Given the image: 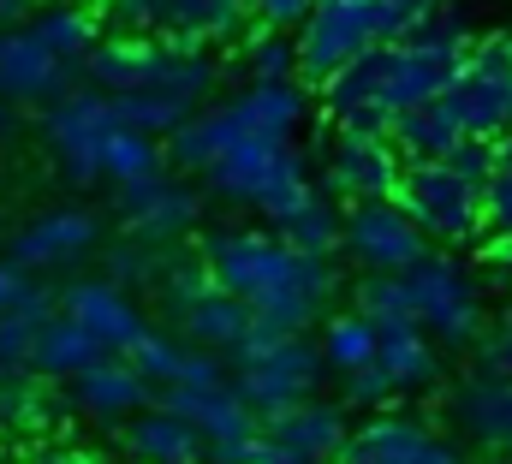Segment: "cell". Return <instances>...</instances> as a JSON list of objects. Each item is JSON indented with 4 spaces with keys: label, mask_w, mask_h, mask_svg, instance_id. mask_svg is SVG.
Returning <instances> with one entry per match:
<instances>
[{
    "label": "cell",
    "mask_w": 512,
    "mask_h": 464,
    "mask_svg": "<svg viewBox=\"0 0 512 464\" xmlns=\"http://www.w3.org/2000/svg\"><path fill=\"white\" fill-rule=\"evenodd\" d=\"M215 280V292L239 298L251 310V322L274 328V334H310L322 316H328V298L340 286L334 262L322 256H298L286 250L274 232L256 227H221L203 238V256H197Z\"/></svg>",
    "instance_id": "cell-1"
},
{
    "label": "cell",
    "mask_w": 512,
    "mask_h": 464,
    "mask_svg": "<svg viewBox=\"0 0 512 464\" xmlns=\"http://www.w3.org/2000/svg\"><path fill=\"white\" fill-rule=\"evenodd\" d=\"M459 66H465L459 48H429V42L405 36V42L370 48L346 72H334L322 84V102H328L334 131H346V137H387V125L399 114L447 96V84L459 78Z\"/></svg>",
    "instance_id": "cell-2"
},
{
    "label": "cell",
    "mask_w": 512,
    "mask_h": 464,
    "mask_svg": "<svg viewBox=\"0 0 512 464\" xmlns=\"http://www.w3.org/2000/svg\"><path fill=\"white\" fill-rule=\"evenodd\" d=\"M84 78L96 96H143V90H173L203 108L215 90V60L209 48H185L173 36H102L96 54L84 60Z\"/></svg>",
    "instance_id": "cell-3"
},
{
    "label": "cell",
    "mask_w": 512,
    "mask_h": 464,
    "mask_svg": "<svg viewBox=\"0 0 512 464\" xmlns=\"http://www.w3.org/2000/svg\"><path fill=\"white\" fill-rule=\"evenodd\" d=\"M203 185H209L215 197L239 203V209H256V215L268 221V232L280 227L292 209H304V197L316 191L292 143H239V149H227V155L203 173Z\"/></svg>",
    "instance_id": "cell-4"
},
{
    "label": "cell",
    "mask_w": 512,
    "mask_h": 464,
    "mask_svg": "<svg viewBox=\"0 0 512 464\" xmlns=\"http://www.w3.org/2000/svg\"><path fill=\"white\" fill-rule=\"evenodd\" d=\"M459 131L477 137V143H507L512 137V36L495 30V36H471L465 48V66L459 78L447 84L441 96Z\"/></svg>",
    "instance_id": "cell-5"
},
{
    "label": "cell",
    "mask_w": 512,
    "mask_h": 464,
    "mask_svg": "<svg viewBox=\"0 0 512 464\" xmlns=\"http://www.w3.org/2000/svg\"><path fill=\"white\" fill-rule=\"evenodd\" d=\"M405 292H411L417 334L429 346H477V334H483V286L471 280V268L459 256L429 250L405 274Z\"/></svg>",
    "instance_id": "cell-6"
},
{
    "label": "cell",
    "mask_w": 512,
    "mask_h": 464,
    "mask_svg": "<svg viewBox=\"0 0 512 464\" xmlns=\"http://www.w3.org/2000/svg\"><path fill=\"white\" fill-rule=\"evenodd\" d=\"M322 351L310 346V334H274L268 346L245 357L227 381H233V393H239V405L256 417V429L262 423H274V417H286L292 405H304L316 387H322Z\"/></svg>",
    "instance_id": "cell-7"
},
{
    "label": "cell",
    "mask_w": 512,
    "mask_h": 464,
    "mask_svg": "<svg viewBox=\"0 0 512 464\" xmlns=\"http://www.w3.org/2000/svg\"><path fill=\"white\" fill-rule=\"evenodd\" d=\"M393 203L405 209L411 227L429 238V250H435V244H471V238L483 232V191L465 185V179H459L453 167H441V161H411V167L399 173Z\"/></svg>",
    "instance_id": "cell-8"
},
{
    "label": "cell",
    "mask_w": 512,
    "mask_h": 464,
    "mask_svg": "<svg viewBox=\"0 0 512 464\" xmlns=\"http://www.w3.org/2000/svg\"><path fill=\"white\" fill-rule=\"evenodd\" d=\"M120 131V119H114V102L108 96H96L90 84L78 90H66V96H54L48 108H42V143H48V155H54V167H60V179L66 185H102V143Z\"/></svg>",
    "instance_id": "cell-9"
},
{
    "label": "cell",
    "mask_w": 512,
    "mask_h": 464,
    "mask_svg": "<svg viewBox=\"0 0 512 464\" xmlns=\"http://www.w3.org/2000/svg\"><path fill=\"white\" fill-rule=\"evenodd\" d=\"M292 48H298V72H304L310 84H328V78L346 72L352 60H364L370 48H382L370 0H316L310 18H304L298 36H292Z\"/></svg>",
    "instance_id": "cell-10"
},
{
    "label": "cell",
    "mask_w": 512,
    "mask_h": 464,
    "mask_svg": "<svg viewBox=\"0 0 512 464\" xmlns=\"http://www.w3.org/2000/svg\"><path fill=\"white\" fill-rule=\"evenodd\" d=\"M120 221H126V232L137 244L167 250V244H179L185 232L203 221V191L161 167V173H149V179L120 185Z\"/></svg>",
    "instance_id": "cell-11"
},
{
    "label": "cell",
    "mask_w": 512,
    "mask_h": 464,
    "mask_svg": "<svg viewBox=\"0 0 512 464\" xmlns=\"http://www.w3.org/2000/svg\"><path fill=\"white\" fill-rule=\"evenodd\" d=\"M54 316H66L102 357H126L143 340V328H149L143 310H137V298L120 292V286H108L102 274L96 280H72L66 292H54Z\"/></svg>",
    "instance_id": "cell-12"
},
{
    "label": "cell",
    "mask_w": 512,
    "mask_h": 464,
    "mask_svg": "<svg viewBox=\"0 0 512 464\" xmlns=\"http://www.w3.org/2000/svg\"><path fill=\"white\" fill-rule=\"evenodd\" d=\"M340 250H352L364 274H411L429 256V238L405 221L399 203H358L340 227Z\"/></svg>",
    "instance_id": "cell-13"
},
{
    "label": "cell",
    "mask_w": 512,
    "mask_h": 464,
    "mask_svg": "<svg viewBox=\"0 0 512 464\" xmlns=\"http://www.w3.org/2000/svg\"><path fill=\"white\" fill-rule=\"evenodd\" d=\"M334 464H465V453L447 435H435L429 423H417V417L376 411L364 429L346 435Z\"/></svg>",
    "instance_id": "cell-14"
},
{
    "label": "cell",
    "mask_w": 512,
    "mask_h": 464,
    "mask_svg": "<svg viewBox=\"0 0 512 464\" xmlns=\"http://www.w3.org/2000/svg\"><path fill=\"white\" fill-rule=\"evenodd\" d=\"M399 173H405V161L393 155V143L387 137H346V131H334V149H328V197L334 203H393V191H399Z\"/></svg>",
    "instance_id": "cell-15"
},
{
    "label": "cell",
    "mask_w": 512,
    "mask_h": 464,
    "mask_svg": "<svg viewBox=\"0 0 512 464\" xmlns=\"http://www.w3.org/2000/svg\"><path fill=\"white\" fill-rule=\"evenodd\" d=\"M96 250V215L90 209H48L36 215L30 227L12 232L6 244V268H18L24 280L30 274H54V268H72Z\"/></svg>",
    "instance_id": "cell-16"
},
{
    "label": "cell",
    "mask_w": 512,
    "mask_h": 464,
    "mask_svg": "<svg viewBox=\"0 0 512 464\" xmlns=\"http://www.w3.org/2000/svg\"><path fill=\"white\" fill-rule=\"evenodd\" d=\"M72 90V66H60L36 36H30V24H18V30H0V102L6 108H30V102H54V96H66Z\"/></svg>",
    "instance_id": "cell-17"
},
{
    "label": "cell",
    "mask_w": 512,
    "mask_h": 464,
    "mask_svg": "<svg viewBox=\"0 0 512 464\" xmlns=\"http://www.w3.org/2000/svg\"><path fill=\"white\" fill-rule=\"evenodd\" d=\"M155 405L161 411H173L203 447H227V441H245L256 435V417L239 405V393H233V381H203V387H167V393H155Z\"/></svg>",
    "instance_id": "cell-18"
},
{
    "label": "cell",
    "mask_w": 512,
    "mask_h": 464,
    "mask_svg": "<svg viewBox=\"0 0 512 464\" xmlns=\"http://www.w3.org/2000/svg\"><path fill=\"white\" fill-rule=\"evenodd\" d=\"M233 143H292L304 125V90L298 84H245L221 102Z\"/></svg>",
    "instance_id": "cell-19"
},
{
    "label": "cell",
    "mask_w": 512,
    "mask_h": 464,
    "mask_svg": "<svg viewBox=\"0 0 512 464\" xmlns=\"http://www.w3.org/2000/svg\"><path fill=\"white\" fill-rule=\"evenodd\" d=\"M72 393V411L78 417H90V423H108V429H120V423H131L137 411H149L155 405V387H143L137 375H131L126 357H102L96 369H84L78 381H66Z\"/></svg>",
    "instance_id": "cell-20"
},
{
    "label": "cell",
    "mask_w": 512,
    "mask_h": 464,
    "mask_svg": "<svg viewBox=\"0 0 512 464\" xmlns=\"http://www.w3.org/2000/svg\"><path fill=\"white\" fill-rule=\"evenodd\" d=\"M262 435H268L292 464H334L340 459V447H346V435H352V423H346L340 405H328V399H304V405H292L286 417L262 423Z\"/></svg>",
    "instance_id": "cell-21"
},
{
    "label": "cell",
    "mask_w": 512,
    "mask_h": 464,
    "mask_svg": "<svg viewBox=\"0 0 512 464\" xmlns=\"http://www.w3.org/2000/svg\"><path fill=\"white\" fill-rule=\"evenodd\" d=\"M453 423L471 435V441H483L489 453H501L512 459V381L501 375H465L459 387H453Z\"/></svg>",
    "instance_id": "cell-22"
},
{
    "label": "cell",
    "mask_w": 512,
    "mask_h": 464,
    "mask_svg": "<svg viewBox=\"0 0 512 464\" xmlns=\"http://www.w3.org/2000/svg\"><path fill=\"white\" fill-rule=\"evenodd\" d=\"M120 453L137 464H203L209 459V447L173 411H161V405H149L131 423H120Z\"/></svg>",
    "instance_id": "cell-23"
},
{
    "label": "cell",
    "mask_w": 512,
    "mask_h": 464,
    "mask_svg": "<svg viewBox=\"0 0 512 464\" xmlns=\"http://www.w3.org/2000/svg\"><path fill=\"white\" fill-rule=\"evenodd\" d=\"M30 36L60 60V66H84L90 54H96V42H102V24H96V12L90 6H78V0H48V6H36L30 12Z\"/></svg>",
    "instance_id": "cell-24"
},
{
    "label": "cell",
    "mask_w": 512,
    "mask_h": 464,
    "mask_svg": "<svg viewBox=\"0 0 512 464\" xmlns=\"http://www.w3.org/2000/svg\"><path fill=\"white\" fill-rule=\"evenodd\" d=\"M387 143H393V155L411 167V161H447V155L465 143V131H459L453 108L435 96V102H423V108H411V114L393 119V125H387Z\"/></svg>",
    "instance_id": "cell-25"
},
{
    "label": "cell",
    "mask_w": 512,
    "mask_h": 464,
    "mask_svg": "<svg viewBox=\"0 0 512 464\" xmlns=\"http://www.w3.org/2000/svg\"><path fill=\"white\" fill-rule=\"evenodd\" d=\"M179 322V340L191 351H209V357H227V351L239 346L245 334H251V310L239 304V298H227V292H209V298H197L185 316H173Z\"/></svg>",
    "instance_id": "cell-26"
},
{
    "label": "cell",
    "mask_w": 512,
    "mask_h": 464,
    "mask_svg": "<svg viewBox=\"0 0 512 464\" xmlns=\"http://www.w3.org/2000/svg\"><path fill=\"white\" fill-rule=\"evenodd\" d=\"M245 18H251L245 0H167V30L161 36H173L185 48H209V42L239 36Z\"/></svg>",
    "instance_id": "cell-27"
},
{
    "label": "cell",
    "mask_w": 512,
    "mask_h": 464,
    "mask_svg": "<svg viewBox=\"0 0 512 464\" xmlns=\"http://www.w3.org/2000/svg\"><path fill=\"white\" fill-rule=\"evenodd\" d=\"M340 227H346V215H340V203L328 197V191H310L304 197V209H292L280 227H274V238L286 244V250H298V256H334L340 250Z\"/></svg>",
    "instance_id": "cell-28"
},
{
    "label": "cell",
    "mask_w": 512,
    "mask_h": 464,
    "mask_svg": "<svg viewBox=\"0 0 512 464\" xmlns=\"http://www.w3.org/2000/svg\"><path fill=\"white\" fill-rule=\"evenodd\" d=\"M102 351L90 346L66 316H48V328L36 334V351H30V375H48V381H78L84 369H96Z\"/></svg>",
    "instance_id": "cell-29"
},
{
    "label": "cell",
    "mask_w": 512,
    "mask_h": 464,
    "mask_svg": "<svg viewBox=\"0 0 512 464\" xmlns=\"http://www.w3.org/2000/svg\"><path fill=\"white\" fill-rule=\"evenodd\" d=\"M54 316V292L48 286H24V298L0 316V369H30V351H36V334L48 328Z\"/></svg>",
    "instance_id": "cell-30"
},
{
    "label": "cell",
    "mask_w": 512,
    "mask_h": 464,
    "mask_svg": "<svg viewBox=\"0 0 512 464\" xmlns=\"http://www.w3.org/2000/svg\"><path fill=\"white\" fill-rule=\"evenodd\" d=\"M376 369L405 393V387H429L441 357H435V346L417 328H387V334H376Z\"/></svg>",
    "instance_id": "cell-31"
},
{
    "label": "cell",
    "mask_w": 512,
    "mask_h": 464,
    "mask_svg": "<svg viewBox=\"0 0 512 464\" xmlns=\"http://www.w3.org/2000/svg\"><path fill=\"white\" fill-rule=\"evenodd\" d=\"M185 351L191 346H185L173 328H143V340L126 351V363L143 387H161V393H167V387L179 381V369H185Z\"/></svg>",
    "instance_id": "cell-32"
},
{
    "label": "cell",
    "mask_w": 512,
    "mask_h": 464,
    "mask_svg": "<svg viewBox=\"0 0 512 464\" xmlns=\"http://www.w3.org/2000/svg\"><path fill=\"white\" fill-rule=\"evenodd\" d=\"M322 369H340V375H352V369H364V363H376V328L352 310V316H328V328H322Z\"/></svg>",
    "instance_id": "cell-33"
},
{
    "label": "cell",
    "mask_w": 512,
    "mask_h": 464,
    "mask_svg": "<svg viewBox=\"0 0 512 464\" xmlns=\"http://www.w3.org/2000/svg\"><path fill=\"white\" fill-rule=\"evenodd\" d=\"M358 316H364L376 334H387V328H417L405 274H364V286H358Z\"/></svg>",
    "instance_id": "cell-34"
},
{
    "label": "cell",
    "mask_w": 512,
    "mask_h": 464,
    "mask_svg": "<svg viewBox=\"0 0 512 464\" xmlns=\"http://www.w3.org/2000/svg\"><path fill=\"white\" fill-rule=\"evenodd\" d=\"M161 167H167V161H161V143L143 137V131H114V137L102 143V179H114V191L131 185V179L161 173Z\"/></svg>",
    "instance_id": "cell-35"
},
{
    "label": "cell",
    "mask_w": 512,
    "mask_h": 464,
    "mask_svg": "<svg viewBox=\"0 0 512 464\" xmlns=\"http://www.w3.org/2000/svg\"><path fill=\"white\" fill-rule=\"evenodd\" d=\"M48 393L30 369H0V429H42Z\"/></svg>",
    "instance_id": "cell-36"
},
{
    "label": "cell",
    "mask_w": 512,
    "mask_h": 464,
    "mask_svg": "<svg viewBox=\"0 0 512 464\" xmlns=\"http://www.w3.org/2000/svg\"><path fill=\"white\" fill-rule=\"evenodd\" d=\"M239 60H245V78H251V84H292V78H298V48H292V36H280V30H256Z\"/></svg>",
    "instance_id": "cell-37"
},
{
    "label": "cell",
    "mask_w": 512,
    "mask_h": 464,
    "mask_svg": "<svg viewBox=\"0 0 512 464\" xmlns=\"http://www.w3.org/2000/svg\"><path fill=\"white\" fill-rule=\"evenodd\" d=\"M167 256L173 250H155V244H137V238H126V244H114L108 250V286H120V292H137V286H149L155 292V280H161V268H167Z\"/></svg>",
    "instance_id": "cell-38"
},
{
    "label": "cell",
    "mask_w": 512,
    "mask_h": 464,
    "mask_svg": "<svg viewBox=\"0 0 512 464\" xmlns=\"http://www.w3.org/2000/svg\"><path fill=\"white\" fill-rule=\"evenodd\" d=\"M155 292H161V304H167L173 316H185L197 298H209V292H215V280H209V268H203L197 256H167V268H161Z\"/></svg>",
    "instance_id": "cell-39"
},
{
    "label": "cell",
    "mask_w": 512,
    "mask_h": 464,
    "mask_svg": "<svg viewBox=\"0 0 512 464\" xmlns=\"http://www.w3.org/2000/svg\"><path fill=\"white\" fill-rule=\"evenodd\" d=\"M483 227H495L501 238H512V137L495 143V173L483 185Z\"/></svg>",
    "instance_id": "cell-40"
},
{
    "label": "cell",
    "mask_w": 512,
    "mask_h": 464,
    "mask_svg": "<svg viewBox=\"0 0 512 464\" xmlns=\"http://www.w3.org/2000/svg\"><path fill=\"white\" fill-rule=\"evenodd\" d=\"M340 381H346V405H358V411H382V405L399 399V387L387 381L376 363H364V369H352V375H340Z\"/></svg>",
    "instance_id": "cell-41"
},
{
    "label": "cell",
    "mask_w": 512,
    "mask_h": 464,
    "mask_svg": "<svg viewBox=\"0 0 512 464\" xmlns=\"http://www.w3.org/2000/svg\"><path fill=\"white\" fill-rule=\"evenodd\" d=\"M114 6V24L126 36H161L167 30V0H108Z\"/></svg>",
    "instance_id": "cell-42"
},
{
    "label": "cell",
    "mask_w": 512,
    "mask_h": 464,
    "mask_svg": "<svg viewBox=\"0 0 512 464\" xmlns=\"http://www.w3.org/2000/svg\"><path fill=\"white\" fill-rule=\"evenodd\" d=\"M441 167H453L465 185H477V191H483V185H489V173H495V143H477V137H465V143H459V149H453Z\"/></svg>",
    "instance_id": "cell-43"
},
{
    "label": "cell",
    "mask_w": 512,
    "mask_h": 464,
    "mask_svg": "<svg viewBox=\"0 0 512 464\" xmlns=\"http://www.w3.org/2000/svg\"><path fill=\"white\" fill-rule=\"evenodd\" d=\"M477 369H483V375H501V381H512V322H501V328H483V334H477Z\"/></svg>",
    "instance_id": "cell-44"
},
{
    "label": "cell",
    "mask_w": 512,
    "mask_h": 464,
    "mask_svg": "<svg viewBox=\"0 0 512 464\" xmlns=\"http://www.w3.org/2000/svg\"><path fill=\"white\" fill-rule=\"evenodd\" d=\"M251 6H256V18H262V30H280L286 36V30H298L310 18L316 0H251Z\"/></svg>",
    "instance_id": "cell-45"
},
{
    "label": "cell",
    "mask_w": 512,
    "mask_h": 464,
    "mask_svg": "<svg viewBox=\"0 0 512 464\" xmlns=\"http://www.w3.org/2000/svg\"><path fill=\"white\" fill-rule=\"evenodd\" d=\"M24 286H30V280H24L18 268H6V262H0V316H6V310L24 298Z\"/></svg>",
    "instance_id": "cell-46"
},
{
    "label": "cell",
    "mask_w": 512,
    "mask_h": 464,
    "mask_svg": "<svg viewBox=\"0 0 512 464\" xmlns=\"http://www.w3.org/2000/svg\"><path fill=\"white\" fill-rule=\"evenodd\" d=\"M42 0H0V30H18V24H30V12H36Z\"/></svg>",
    "instance_id": "cell-47"
},
{
    "label": "cell",
    "mask_w": 512,
    "mask_h": 464,
    "mask_svg": "<svg viewBox=\"0 0 512 464\" xmlns=\"http://www.w3.org/2000/svg\"><path fill=\"white\" fill-rule=\"evenodd\" d=\"M18 108H6V102H0V143H6V137H18Z\"/></svg>",
    "instance_id": "cell-48"
},
{
    "label": "cell",
    "mask_w": 512,
    "mask_h": 464,
    "mask_svg": "<svg viewBox=\"0 0 512 464\" xmlns=\"http://www.w3.org/2000/svg\"><path fill=\"white\" fill-rule=\"evenodd\" d=\"M24 464H90V459H78V453H36V459H24Z\"/></svg>",
    "instance_id": "cell-49"
},
{
    "label": "cell",
    "mask_w": 512,
    "mask_h": 464,
    "mask_svg": "<svg viewBox=\"0 0 512 464\" xmlns=\"http://www.w3.org/2000/svg\"><path fill=\"white\" fill-rule=\"evenodd\" d=\"M78 6H90V12H96V6H108V0H78Z\"/></svg>",
    "instance_id": "cell-50"
},
{
    "label": "cell",
    "mask_w": 512,
    "mask_h": 464,
    "mask_svg": "<svg viewBox=\"0 0 512 464\" xmlns=\"http://www.w3.org/2000/svg\"><path fill=\"white\" fill-rule=\"evenodd\" d=\"M245 6H251V0H245Z\"/></svg>",
    "instance_id": "cell-51"
},
{
    "label": "cell",
    "mask_w": 512,
    "mask_h": 464,
    "mask_svg": "<svg viewBox=\"0 0 512 464\" xmlns=\"http://www.w3.org/2000/svg\"><path fill=\"white\" fill-rule=\"evenodd\" d=\"M507 36H512V30H507Z\"/></svg>",
    "instance_id": "cell-52"
}]
</instances>
